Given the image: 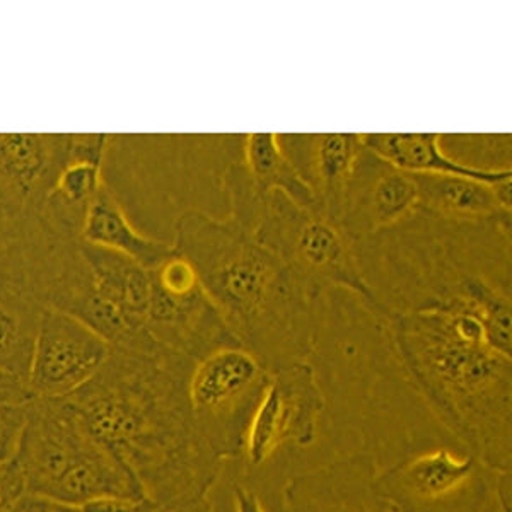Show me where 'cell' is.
I'll return each instance as SVG.
<instances>
[{"instance_id": "6da1fadb", "label": "cell", "mask_w": 512, "mask_h": 512, "mask_svg": "<svg viewBox=\"0 0 512 512\" xmlns=\"http://www.w3.org/2000/svg\"><path fill=\"white\" fill-rule=\"evenodd\" d=\"M193 362L164 347H111L99 373L67 396L89 431L137 478L147 499L178 512L207 502L222 461L190 410Z\"/></svg>"}, {"instance_id": "7a4b0ae2", "label": "cell", "mask_w": 512, "mask_h": 512, "mask_svg": "<svg viewBox=\"0 0 512 512\" xmlns=\"http://www.w3.org/2000/svg\"><path fill=\"white\" fill-rule=\"evenodd\" d=\"M512 216L460 221L417 209L355 243L376 316L463 311L482 321L490 344L511 355Z\"/></svg>"}, {"instance_id": "3957f363", "label": "cell", "mask_w": 512, "mask_h": 512, "mask_svg": "<svg viewBox=\"0 0 512 512\" xmlns=\"http://www.w3.org/2000/svg\"><path fill=\"white\" fill-rule=\"evenodd\" d=\"M171 246L192 263L234 340L270 371L309 361L325 323V296L311 291L255 234L229 216L188 209L175 221Z\"/></svg>"}, {"instance_id": "277c9868", "label": "cell", "mask_w": 512, "mask_h": 512, "mask_svg": "<svg viewBox=\"0 0 512 512\" xmlns=\"http://www.w3.org/2000/svg\"><path fill=\"white\" fill-rule=\"evenodd\" d=\"M386 323L403 373L437 419L492 472H511V355L463 311H419Z\"/></svg>"}, {"instance_id": "5b68a950", "label": "cell", "mask_w": 512, "mask_h": 512, "mask_svg": "<svg viewBox=\"0 0 512 512\" xmlns=\"http://www.w3.org/2000/svg\"><path fill=\"white\" fill-rule=\"evenodd\" d=\"M16 463L26 494L77 507L98 497L147 499L137 478L96 439L67 398H31Z\"/></svg>"}, {"instance_id": "8992f818", "label": "cell", "mask_w": 512, "mask_h": 512, "mask_svg": "<svg viewBox=\"0 0 512 512\" xmlns=\"http://www.w3.org/2000/svg\"><path fill=\"white\" fill-rule=\"evenodd\" d=\"M253 234L311 291L325 296L345 289L376 315V299L362 277L354 243L330 217L296 204L286 193L270 192Z\"/></svg>"}, {"instance_id": "52a82bcc", "label": "cell", "mask_w": 512, "mask_h": 512, "mask_svg": "<svg viewBox=\"0 0 512 512\" xmlns=\"http://www.w3.org/2000/svg\"><path fill=\"white\" fill-rule=\"evenodd\" d=\"M270 373L260 357L236 342L193 362L188 403L198 431L221 460L243 454L246 429Z\"/></svg>"}, {"instance_id": "ba28073f", "label": "cell", "mask_w": 512, "mask_h": 512, "mask_svg": "<svg viewBox=\"0 0 512 512\" xmlns=\"http://www.w3.org/2000/svg\"><path fill=\"white\" fill-rule=\"evenodd\" d=\"M495 475L475 454L429 449L378 473L379 489L396 512H483Z\"/></svg>"}, {"instance_id": "9c48e42d", "label": "cell", "mask_w": 512, "mask_h": 512, "mask_svg": "<svg viewBox=\"0 0 512 512\" xmlns=\"http://www.w3.org/2000/svg\"><path fill=\"white\" fill-rule=\"evenodd\" d=\"M149 270L152 292L146 328L161 347L197 361L210 350L236 342L185 256L173 250Z\"/></svg>"}, {"instance_id": "30bf717a", "label": "cell", "mask_w": 512, "mask_h": 512, "mask_svg": "<svg viewBox=\"0 0 512 512\" xmlns=\"http://www.w3.org/2000/svg\"><path fill=\"white\" fill-rule=\"evenodd\" d=\"M325 408L318 374L309 361L274 369L246 429L243 454L248 465H265L286 446L311 448L318 441Z\"/></svg>"}, {"instance_id": "8fae6325", "label": "cell", "mask_w": 512, "mask_h": 512, "mask_svg": "<svg viewBox=\"0 0 512 512\" xmlns=\"http://www.w3.org/2000/svg\"><path fill=\"white\" fill-rule=\"evenodd\" d=\"M111 345L81 320L48 308L36 337L26 388L33 398H67L99 373Z\"/></svg>"}, {"instance_id": "7c38bea8", "label": "cell", "mask_w": 512, "mask_h": 512, "mask_svg": "<svg viewBox=\"0 0 512 512\" xmlns=\"http://www.w3.org/2000/svg\"><path fill=\"white\" fill-rule=\"evenodd\" d=\"M419 207L414 178L362 147L345 190L338 226L352 243L395 226Z\"/></svg>"}, {"instance_id": "4fadbf2b", "label": "cell", "mask_w": 512, "mask_h": 512, "mask_svg": "<svg viewBox=\"0 0 512 512\" xmlns=\"http://www.w3.org/2000/svg\"><path fill=\"white\" fill-rule=\"evenodd\" d=\"M369 454H352L299 473L284 487L286 512H396L378 483Z\"/></svg>"}, {"instance_id": "5bb4252c", "label": "cell", "mask_w": 512, "mask_h": 512, "mask_svg": "<svg viewBox=\"0 0 512 512\" xmlns=\"http://www.w3.org/2000/svg\"><path fill=\"white\" fill-rule=\"evenodd\" d=\"M280 147L315 195L323 216L340 221L345 190L362 151V134H282Z\"/></svg>"}, {"instance_id": "9a60e30c", "label": "cell", "mask_w": 512, "mask_h": 512, "mask_svg": "<svg viewBox=\"0 0 512 512\" xmlns=\"http://www.w3.org/2000/svg\"><path fill=\"white\" fill-rule=\"evenodd\" d=\"M72 135L0 134V183L31 212H43L48 193L69 161Z\"/></svg>"}, {"instance_id": "2e32d148", "label": "cell", "mask_w": 512, "mask_h": 512, "mask_svg": "<svg viewBox=\"0 0 512 512\" xmlns=\"http://www.w3.org/2000/svg\"><path fill=\"white\" fill-rule=\"evenodd\" d=\"M111 135H72L69 161L48 193L43 214L60 233L81 239L82 224L103 180V166L110 151Z\"/></svg>"}, {"instance_id": "e0dca14e", "label": "cell", "mask_w": 512, "mask_h": 512, "mask_svg": "<svg viewBox=\"0 0 512 512\" xmlns=\"http://www.w3.org/2000/svg\"><path fill=\"white\" fill-rule=\"evenodd\" d=\"M419 207L460 221L512 216V180L487 185L453 175H412Z\"/></svg>"}, {"instance_id": "ac0fdd59", "label": "cell", "mask_w": 512, "mask_h": 512, "mask_svg": "<svg viewBox=\"0 0 512 512\" xmlns=\"http://www.w3.org/2000/svg\"><path fill=\"white\" fill-rule=\"evenodd\" d=\"M441 134H362V144L408 175H453L495 185L512 180V169H480L454 161Z\"/></svg>"}, {"instance_id": "d6986e66", "label": "cell", "mask_w": 512, "mask_h": 512, "mask_svg": "<svg viewBox=\"0 0 512 512\" xmlns=\"http://www.w3.org/2000/svg\"><path fill=\"white\" fill-rule=\"evenodd\" d=\"M81 241L122 253L147 268L156 267L173 253L171 243L140 233L106 183L89 207L82 224Z\"/></svg>"}, {"instance_id": "ffe728a7", "label": "cell", "mask_w": 512, "mask_h": 512, "mask_svg": "<svg viewBox=\"0 0 512 512\" xmlns=\"http://www.w3.org/2000/svg\"><path fill=\"white\" fill-rule=\"evenodd\" d=\"M79 248L99 294L132 323L146 328L151 304V270L117 251L88 245L84 241H79Z\"/></svg>"}, {"instance_id": "44dd1931", "label": "cell", "mask_w": 512, "mask_h": 512, "mask_svg": "<svg viewBox=\"0 0 512 512\" xmlns=\"http://www.w3.org/2000/svg\"><path fill=\"white\" fill-rule=\"evenodd\" d=\"M243 168L258 192L286 193L296 204L320 212L315 195L297 175L275 134H250L243 147Z\"/></svg>"}, {"instance_id": "7402d4cb", "label": "cell", "mask_w": 512, "mask_h": 512, "mask_svg": "<svg viewBox=\"0 0 512 512\" xmlns=\"http://www.w3.org/2000/svg\"><path fill=\"white\" fill-rule=\"evenodd\" d=\"M28 414L30 400L0 403V463L16 460Z\"/></svg>"}, {"instance_id": "603a6c76", "label": "cell", "mask_w": 512, "mask_h": 512, "mask_svg": "<svg viewBox=\"0 0 512 512\" xmlns=\"http://www.w3.org/2000/svg\"><path fill=\"white\" fill-rule=\"evenodd\" d=\"M40 214L24 209L0 183V248L23 236Z\"/></svg>"}, {"instance_id": "cb8c5ba5", "label": "cell", "mask_w": 512, "mask_h": 512, "mask_svg": "<svg viewBox=\"0 0 512 512\" xmlns=\"http://www.w3.org/2000/svg\"><path fill=\"white\" fill-rule=\"evenodd\" d=\"M26 494V483L16 460L0 463V512L11 507Z\"/></svg>"}, {"instance_id": "d4e9b609", "label": "cell", "mask_w": 512, "mask_h": 512, "mask_svg": "<svg viewBox=\"0 0 512 512\" xmlns=\"http://www.w3.org/2000/svg\"><path fill=\"white\" fill-rule=\"evenodd\" d=\"M81 512H158L161 506L151 499L98 497L79 506Z\"/></svg>"}, {"instance_id": "484cf974", "label": "cell", "mask_w": 512, "mask_h": 512, "mask_svg": "<svg viewBox=\"0 0 512 512\" xmlns=\"http://www.w3.org/2000/svg\"><path fill=\"white\" fill-rule=\"evenodd\" d=\"M9 512H81V509L41 495L24 494Z\"/></svg>"}, {"instance_id": "4316f807", "label": "cell", "mask_w": 512, "mask_h": 512, "mask_svg": "<svg viewBox=\"0 0 512 512\" xmlns=\"http://www.w3.org/2000/svg\"><path fill=\"white\" fill-rule=\"evenodd\" d=\"M31 398L33 396L23 383L0 371V403L26 402Z\"/></svg>"}, {"instance_id": "83f0119b", "label": "cell", "mask_w": 512, "mask_h": 512, "mask_svg": "<svg viewBox=\"0 0 512 512\" xmlns=\"http://www.w3.org/2000/svg\"><path fill=\"white\" fill-rule=\"evenodd\" d=\"M234 504L236 512H267L263 509V504L258 495L253 490L246 487H236L234 490Z\"/></svg>"}, {"instance_id": "f1b7e54d", "label": "cell", "mask_w": 512, "mask_h": 512, "mask_svg": "<svg viewBox=\"0 0 512 512\" xmlns=\"http://www.w3.org/2000/svg\"><path fill=\"white\" fill-rule=\"evenodd\" d=\"M187 512H214L212 511V507L209 506V502H204V504H200V506L193 507L190 511Z\"/></svg>"}, {"instance_id": "f546056e", "label": "cell", "mask_w": 512, "mask_h": 512, "mask_svg": "<svg viewBox=\"0 0 512 512\" xmlns=\"http://www.w3.org/2000/svg\"><path fill=\"white\" fill-rule=\"evenodd\" d=\"M158 512H178V511H171V509H164V507H161Z\"/></svg>"}]
</instances>
